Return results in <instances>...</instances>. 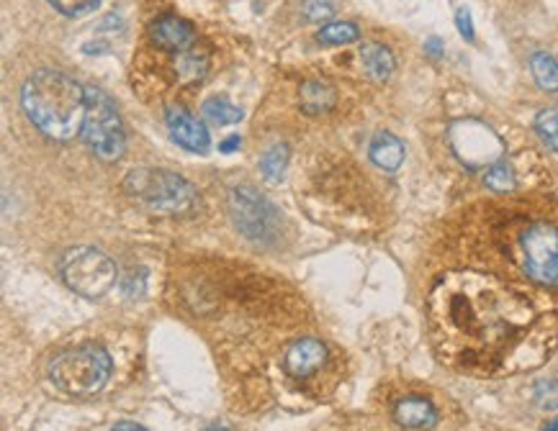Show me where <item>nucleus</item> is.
Listing matches in <instances>:
<instances>
[{"label": "nucleus", "mask_w": 558, "mask_h": 431, "mask_svg": "<svg viewBox=\"0 0 558 431\" xmlns=\"http://www.w3.org/2000/svg\"><path fill=\"white\" fill-rule=\"evenodd\" d=\"M438 357L458 372L497 378L545 362L556 347V316L541 296L497 275L458 270L427 298Z\"/></svg>", "instance_id": "1"}, {"label": "nucleus", "mask_w": 558, "mask_h": 431, "mask_svg": "<svg viewBox=\"0 0 558 431\" xmlns=\"http://www.w3.org/2000/svg\"><path fill=\"white\" fill-rule=\"evenodd\" d=\"M21 105L39 132L68 142L83 132L88 93L60 69H36L21 87Z\"/></svg>", "instance_id": "2"}, {"label": "nucleus", "mask_w": 558, "mask_h": 431, "mask_svg": "<svg viewBox=\"0 0 558 431\" xmlns=\"http://www.w3.org/2000/svg\"><path fill=\"white\" fill-rule=\"evenodd\" d=\"M111 375V357L98 344L62 352L50 367V378L54 385L75 399H88L101 390Z\"/></svg>", "instance_id": "3"}, {"label": "nucleus", "mask_w": 558, "mask_h": 431, "mask_svg": "<svg viewBox=\"0 0 558 431\" xmlns=\"http://www.w3.org/2000/svg\"><path fill=\"white\" fill-rule=\"evenodd\" d=\"M515 260L523 267L525 278L538 285H558V226L548 221L525 224L515 239Z\"/></svg>", "instance_id": "4"}, {"label": "nucleus", "mask_w": 558, "mask_h": 431, "mask_svg": "<svg viewBox=\"0 0 558 431\" xmlns=\"http://www.w3.org/2000/svg\"><path fill=\"white\" fill-rule=\"evenodd\" d=\"M124 188L132 198L157 211L186 214L196 206V188L168 170H132Z\"/></svg>", "instance_id": "5"}, {"label": "nucleus", "mask_w": 558, "mask_h": 431, "mask_svg": "<svg viewBox=\"0 0 558 431\" xmlns=\"http://www.w3.org/2000/svg\"><path fill=\"white\" fill-rule=\"evenodd\" d=\"M88 93V111L83 121V139L90 150L96 151L106 162H114L124 154L126 139H124V126L121 116L108 98L98 87H85Z\"/></svg>", "instance_id": "6"}, {"label": "nucleus", "mask_w": 558, "mask_h": 431, "mask_svg": "<svg viewBox=\"0 0 558 431\" xmlns=\"http://www.w3.org/2000/svg\"><path fill=\"white\" fill-rule=\"evenodd\" d=\"M62 278L83 298H101L116 282V265L96 247H75L62 257Z\"/></svg>", "instance_id": "7"}, {"label": "nucleus", "mask_w": 558, "mask_h": 431, "mask_svg": "<svg viewBox=\"0 0 558 431\" xmlns=\"http://www.w3.org/2000/svg\"><path fill=\"white\" fill-rule=\"evenodd\" d=\"M453 150L469 167L494 165L499 162L502 154V142L499 136L491 132L489 126L479 124V121H460L453 126L451 133Z\"/></svg>", "instance_id": "8"}, {"label": "nucleus", "mask_w": 558, "mask_h": 431, "mask_svg": "<svg viewBox=\"0 0 558 431\" xmlns=\"http://www.w3.org/2000/svg\"><path fill=\"white\" fill-rule=\"evenodd\" d=\"M232 214L242 232L247 236L257 239L260 234H265L268 221H271L273 208L255 193L253 188H239L232 193Z\"/></svg>", "instance_id": "9"}, {"label": "nucleus", "mask_w": 558, "mask_h": 431, "mask_svg": "<svg viewBox=\"0 0 558 431\" xmlns=\"http://www.w3.org/2000/svg\"><path fill=\"white\" fill-rule=\"evenodd\" d=\"M327 362V347L320 339H296L284 354V370L296 381L317 375Z\"/></svg>", "instance_id": "10"}, {"label": "nucleus", "mask_w": 558, "mask_h": 431, "mask_svg": "<svg viewBox=\"0 0 558 431\" xmlns=\"http://www.w3.org/2000/svg\"><path fill=\"white\" fill-rule=\"evenodd\" d=\"M150 39H153L154 47H160L163 51L183 54L196 41V29L186 18L163 16L150 26Z\"/></svg>", "instance_id": "11"}, {"label": "nucleus", "mask_w": 558, "mask_h": 431, "mask_svg": "<svg viewBox=\"0 0 558 431\" xmlns=\"http://www.w3.org/2000/svg\"><path fill=\"white\" fill-rule=\"evenodd\" d=\"M165 121H168V129L170 133H172V139H175L183 150L196 151V154H203V151L209 150L211 142H209L206 126H203L196 116H191L186 108H178V105L168 108Z\"/></svg>", "instance_id": "12"}, {"label": "nucleus", "mask_w": 558, "mask_h": 431, "mask_svg": "<svg viewBox=\"0 0 558 431\" xmlns=\"http://www.w3.org/2000/svg\"><path fill=\"white\" fill-rule=\"evenodd\" d=\"M394 418L406 426V429H424V426H432L438 421V411L430 400L424 399H402L396 400L394 406Z\"/></svg>", "instance_id": "13"}, {"label": "nucleus", "mask_w": 558, "mask_h": 431, "mask_svg": "<svg viewBox=\"0 0 558 431\" xmlns=\"http://www.w3.org/2000/svg\"><path fill=\"white\" fill-rule=\"evenodd\" d=\"M368 151H371L373 165L386 170V172L399 170L402 162H405V144H402V139H396V136L389 132L376 133Z\"/></svg>", "instance_id": "14"}, {"label": "nucleus", "mask_w": 558, "mask_h": 431, "mask_svg": "<svg viewBox=\"0 0 558 431\" xmlns=\"http://www.w3.org/2000/svg\"><path fill=\"white\" fill-rule=\"evenodd\" d=\"M360 62H363V69L366 75L376 80V83H386L391 75H394V67H396V60L391 54L389 47L384 44H366L360 50Z\"/></svg>", "instance_id": "15"}, {"label": "nucleus", "mask_w": 558, "mask_h": 431, "mask_svg": "<svg viewBox=\"0 0 558 431\" xmlns=\"http://www.w3.org/2000/svg\"><path fill=\"white\" fill-rule=\"evenodd\" d=\"M335 105V90L332 85L321 83V80H309V83L302 85V108L306 114L317 116V114H324Z\"/></svg>", "instance_id": "16"}, {"label": "nucleus", "mask_w": 558, "mask_h": 431, "mask_svg": "<svg viewBox=\"0 0 558 431\" xmlns=\"http://www.w3.org/2000/svg\"><path fill=\"white\" fill-rule=\"evenodd\" d=\"M530 69L535 83L541 85L545 93H556L558 90V60L548 51H535L530 60Z\"/></svg>", "instance_id": "17"}, {"label": "nucleus", "mask_w": 558, "mask_h": 431, "mask_svg": "<svg viewBox=\"0 0 558 431\" xmlns=\"http://www.w3.org/2000/svg\"><path fill=\"white\" fill-rule=\"evenodd\" d=\"M209 69V57L203 51L188 50L183 54H178V62H175V75L183 85L199 83Z\"/></svg>", "instance_id": "18"}, {"label": "nucleus", "mask_w": 558, "mask_h": 431, "mask_svg": "<svg viewBox=\"0 0 558 431\" xmlns=\"http://www.w3.org/2000/svg\"><path fill=\"white\" fill-rule=\"evenodd\" d=\"M201 114L211 124H217V126H229V124H237V121H242V111H239L237 105H232L229 100L224 98H209L206 103H203Z\"/></svg>", "instance_id": "19"}, {"label": "nucleus", "mask_w": 558, "mask_h": 431, "mask_svg": "<svg viewBox=\"0 0 558 431\" xmlns=\"http://www.w3.org/2000/svg\"><path fill=\"white\" fill-rule=\"evenodd\" d=\"M286 165H288L286 144H273L271 150L263 154V160H260V170H263L265 180H271V183H278V180L284 178Z\"/></svg>", "instance_id": "20"}, {"label": "nucleus", "mask_w": 558, "mask_h": 431, "mask_svg": "<svg viewBox=\"0 0 558 431\" xmlns=\"http://www.w3.org/2000/svg\"><path fill=\"white\" fill-rule=\"evenodd\" d=\"M360 36V29L350 21H338V23H327L321 26V32L317 33L321 44H332V47H339V44H350Z\"/></svg>", "instance_id": "21"}, {"label": "nucleus", "mask_w": 558, "mask_h": 431, "mask_svg": "<svg viewBox=\"0 0 558 431\" xmlns=\"http://www.w3.org/2000/svg\"><path fill=\"white\" fill-rule=\"evenodd\" d=\"M484 183L494 193H509L515 190V170L507 165V162H494V165L487 167V175H484Z\"/></svg>", "instance_id": "22"}, {"label": "nucleus", "mask_w": 558, "mask_h": 431, "mask_svg": "<svg viewBox=\"0 0 558 431\" xmlns=\"http://www.w3.org/2000/svg\"><path fill=\"white\" fill-rule=\"evenodd\" d=\"M535 132H538L548 150L558 151V111H553V108L541 111L535 116Z\"/></svg>", "instance_id": "23"}, {"label": "nucleus", "mask_w": 558, "mask_h": 431, "mask_svg": "<svg viewBox=\"0 0 558 431\" xmlns=\"http://www.w3.org/2000/svg\"><path fill=\"white\" fill-rule=\"evenodd\" d=\"M535 403L541 406L543 411H556L558 408V378H548V381L535 382Z\"/></svg>", "instance_id": "24"}, {"label": "nucleus", "mask_w": 558, "mask_h": 431, "mask_svg": "<svg viewBox=\"0 0 558 431\" xmlns=\"http://www.w3.org/2000/svg\"><path fill=\"white\" fill-rule=\"evenodd\" d=\"M302 16L306 21H314V23L330 21L335 16V5H332V0H304L302 3Z\"/></svg>", "instance_id": "25"}, {"label": "nucleus", "mask_w": 558, "mask_h": 431, "mask_svg": "<svg viewBox=\"0 0 558 431\" xmlns=\"http://www.w3.org/2000/svg\"><path fill=\"white\" fill-rule=\"evenodd\" d=\"M50 3L65 16H83L88 11H93L101 0H50Z\"/></svg>", "instance_id": "26"}, {"label": "nucleus", "mask_w": 558, "mask_h": 431, "mask_svg": "<svg viewBox=\"0 0 558 431\" xmlns=\"http://www.w3.org/2000/svg\"><path fill=\"white\" fill-rule=\"evenodd\" d=\"M456 26H458V32H460V36H463L466 41H474V21H471V14H469V8H458Z\"/></svg>", "instance_id": "27"}, {"label": "nucleus", "mask_w": 558, "mask_h": 431, "mask_svg": "<svg viewBox=\"0 0 558 431\" xmlns=\"http://www.w3.org/2000/svg\"><path fill=\"white\" fill-rule=\"evenodd\" d=\"M424 51L438 60V57H442V41H440L438 36H430V39L424 41Z\"/></svg>", "instance_id": "28"}, {"label": "nucleus", "mask_w": 558, "mask_h": 431, "mask_svg": "<svg viewBox=\"0 0 558 431\" xmlns=\"http://www.w3.org/2000/svg\"><path fill=\"white\" fill-rule=\"evenodd\" d=\"M239 144H242V139H239V133H235V136H229V139H224L219 144V150L224 151V154H229V151L239 150Z\"/></svg>", "instance_id": "29"}, {"label": "nucleus", "mask_w": 558, "mask_h": 431, "mask_svg": "<svg viewBox=\"0 0 558 431\" xmlns=\"http://www.w3.org/2000/svg\"><path fill=\"white\" fill-rule=\"evenodd\" d=\"M111 431H147V429L139 426V424H132V421H124V424H116Z\"/></svg>", "instance_id": "30"}, {"label": "nucleus", "mask_w": 558, "mask_h": 431, "mask_svg": "<svg viewBox=\"0 0 558 431\" xmlns=\"http://www.w3.org/2000/svg\"><path fill=\"white\" fill-rule=\"evenodd\" d=\"M545 431H558V421H553V424H548V426H545Z\"/></svg>", "instance_id": "31"}, {"label": "nucleus", "mask_w": 558, "mask_h": 431, "mask_svg": "<svg viewBox=\"0 0 558 431\" xmlns=\"http://www.w3.org/2000/svg\"><path fill=\"white\" fill-rule=\"evenodd\" d=\"M209 431H221V429H209Z\"/></svg>", "instance_id": "32"}]
</instances>
